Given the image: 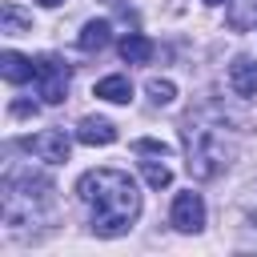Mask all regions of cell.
Returning <instances> with one entry per match:
<instances>
[{
    "instance_id": "obj_17",
    "label": "cell",
    "mask_w": 257,
    "mask_h": 257,
    "mask_svg": "<svg viewBox=\"0 0 257 257\" xmlns=\"http://www.w3.org/2000/svg\"><path fill=\"white\" fill-rule=\"evenodd\" d=\"M145 92H149L153 104H173V100H177V84H173L169 76H153V80L145 84Z\"/></svg>"
},
{
    "instance_id": "obj_10",
    "label": "cell",
    "mask_w": 257,
    "mask_h": 257,
    "mask_svg": "<svg viewBox=\"0 0 257 257\" xmlns=\"http://www.w3.org/2000/svg\"><path fill=\"white\" fill-rule=\"evenodd\" d=\"M237 237L241 245L257 249V189H249V197L237 205Z\"/></svg>"
},
{
    "instance_id": "obj_19",
    "label": "cell",
    "mask_w": 257,
    "mask_h": 257,
    "mask_svg": "<svg viewBox=\"0 0 257 257\" xmlns=\"http://www.w3.org/2000/svg\"><path fill=\"white\" fill-rule=\"evenodd\" d=\"M40 8H56V4H64V0H36Z\"/></svg>"
},
{
    "instance_id": "obj_1",
    "label": "cell",
    "mask_w": 257,
    "mask_h": 257,
    "mask_svg": "<svg viewBox=\"0 0 257 257\" xmlns=\"http://www.w3.org/2000/svg\"><path fill=\"white\" fill-rule=\"evenodd\" d=\"M76 197L88 205V229L96 237H124L141 217V189L120 169H88L76 181Z\"/></svg>"
},
{
    "instance_id": "obj_6",
    "label": "cell",
    "mask_w": 257,
    "mask_h": 257,
    "mask_svg": "<svg viewBox=\"0 0 257 257\" xmlns=\"http://www.w3.org/2000/svg\"><path fill=\"white\" fill-rule=\"evenodd\" d=\"M137 153H141V173H145V185L149 189H169L173 185V169H169V149L161 141H137Z\"/></svg>"
},
{
    "instance_id": "obj_2",
    "label": "cell",
    "mask_w": 257,
    "mask_h": 257,
    "mask_svg": "<svg viewBox=\"0 0 257 257\" xmlns=\"http://www.w3.org/2000/svg\"><path fill=\"white\" fill-rule=\"evenodd\" d=\"M56 209V185L44 173L32 169H12L4 173V197H0V217L8 237H28L44 229V221Z\"/></svg>"
},
{
    "instance_id": "obj_3",
    "label": "cell",
    "mask_w": 257,
    "mask_h": 257,
    "mask_svg": "<svg viewBox=\"0 0 257 257\" xmlns=\"http://www.w3.org/2000/svg\"><path fill=\"white\" fill-rule=\"evenodd\" d=\"M181 141H185V169L193 181H213L237 161V141L221 124H205L189 116V124L181 128Z\"/></svg>"
},
{
    "instance_id": "obj_11",
    "label": "cell",
    "mask_w": 257,
    "mask_h": 257,
    "mask_svg": "<svg viewBox=\"0 0 257 257\" xmlns=\"http://www.w3.org/2000/svg\"><path fill=\"white\" fill-rule=\"evenodd\" d=\"M116 48H120V60L124 64H149L153 60V40L145 32H124Z\"/></svg>"
},
{
    "instance_id": "obj_9",
    "label": "cell",
    "mask_w": 257,
    "mask_h": 257,
    "mask_svg": "<svg viewBox=\"0 0 257 257\" xmlns=\"http://www.w3.org/2000/svg\"><path fill=\"white\" fill-rule=\"evenodd\" d=\"M76 141L80 145H112L116 141V124L108 120V116H84L80 124H76Z\"/></svg>"
},
{
    "instance_id": "obj_13",
    "label": "cell",
    "mask_w": 257,
    "mask_h": 257,
    "mask_svg": "<svg viewBox=\"0 0 257 257\" xmlns=\"http://www.w3.org/2000/svg\"><path fill=\"white\" fill-rule=\"evenodd\" d=\"M96 96L108 100V104H128L133 100V84H128V76L112 72V76H100L96 80Z\"/></svg>"
},
{
    "instance_id": "obj_7",
    "label": "cell",
    "mask_w": 257,
    "mask_h": 257,
    "mask_svg": "<svg viewBox=\"0 0 257 257\" xmlns=\"http://www.w3.org/2000/svg\"><path fill=\"white\" fill-rule=\"evenodd\" d=\"M169 221H173L177 233H201L205 229V201H201V193H193V189L177 193L173 205H169Z\"/></svg>"
},
{
    "instance_id": "obj_5",
    "label": "cell",
    "mask_w": 257,
    "mask_h": 257,
    "mask_svg": "<svg viewBox=\"0 0 257 257\" xmlns=\"http://www.w3.org/2000/svg\"><path fill=\"white\" fill-rule=\"evenodd\" d=\"M20 145H24V153H32V157L44 161V165H64L68 153H72V141H68L64 128H40V133L24 137Z\"/></svg>"
},
{
    "instance_id": "obj_14",
    "label": "cell",
    "mask_w": 257,
    "mask_h": 257,
    "mask_svg": "<svg viewBox=\"0 0 257 257\" xmlns=\"http://www.w3.org/2000/svg\"><path fill=\"white\" fill-rule=\"evenodd\" d=\"M225 16L233 32H257V0H229Z\"/></svg>"
},
{
    "instance_id": "obj_4",
    "label": "cell",
    "mask_w": 257,
    "mask_h": 257,
    "mask_svg": "<svg viewBox=\"0 0 257 257\" xmlns=\"http://www.w3.org/2000/svg\"><path fill=\"white\" fill-rule=\"evenodd\" d=\"M32 80H36V96H40L44 104H60V100H68L72 72H68V64H64L60 56H40Z\"/></svg>"
},
{
    "instance_id": "obj_15",
    "label": "cell",
    "mask_w": 257,
    "mask_h": 257,
    "mask_svg": "<svg viewBox=\"0 0 257 257\" xmlns=\"http://www.w3.org/2000/svg\"><path fill=\"white\" fill-rule=\"evenodd\" d=\"M108 40H112V24L108 20H88L80 28V48L84 52H100V48H108Z\"/></svg>"
},
{
    "instance_id": "obj_12",
    "label": "cell",
    "mask_w": 257,
    "mask_h": 257,
    "mask_svg": "<svg viewBox=\"0 0 257 257\" xmlns=\"http://www.w3.org/2000/svg\"><path fill=\"white\" fill-rule=\"evenodd\" d=\"M32 72H36V60H28L20 52H0V76L8 84H24V80H32Z\"/></svg>"
},
{
    "instance_id": "obj_20",
    "label": "cell",
    "mask_w": 257,
    "mask_h": 257,
    "mask_svg": "<svg viewBox=\"0 0 257 257\" xmlns=\"http://www.w3.org/2000/svg\"><path fill=\"white\" fill-rule=\"evenodd\" d=\"M201 4H209V8H217V4H225V0H201Z\"/></svg>"
},
{
    "instance_id": "obj_8",
    "label": "cell",
    "mask_w": 257,
    "mask_h": 257,
    "mask_svg": "<svg viewBox=\"0 0 257 257\" xmlns=\"http://www.w3.org/2000/svg\"><path fill=\"white\" fill-rule=\"evenodd\" d=\"M229 88L237 96H257V56H233L229 60Z\"/></svg>"
},
{
    "instance_id": "obj_18",
    "label": "cell",
    "mask_w": 257,
    "mask_h": 257,
    "mask_svg": "<svg viewBox=\"0 0 257 257\" xmlns=\"http://www.w3.org/2000/svg\"><path fill=\"white\" fill-rule=\"evenodd\" d=\"M12 112H16V116H28V112H36V104H28V100H16V104H12Z\"/></svg>"
},
{
    "instance_id": "obj_16",
    "label": "cell",
    "mask_w": 257,
    "mask_h": 257,
    "mask_svg": "<svg viewBox=\"0 0 257 257\" xmlns=\"http://www.w3.org/2000/svg\"><path fill=\"white\" fill-rule=\"evenodd\" d=\"M0 32L4 36H20V32H32V16L16 4H4L0 8Z\"/></svg>"
}]
</instances>
